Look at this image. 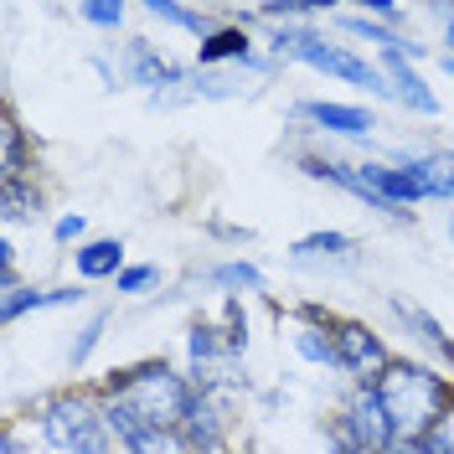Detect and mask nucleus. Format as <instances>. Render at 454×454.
<instances>
[{
  "instance_id": "obj_15",
  "label": "nucleus",
  "mask_w": 454,
  "mask_h": 454,
  "mask_svg": "<svg viewBox=\"0 0 454 454\" xmlns=\"http://www.w3.org/2000/svg\"><path fill=\"white\" fill-rule=\"evenodd\" d=\"M135 78H140L145 88H170V83H181V73L150 52V42H135Z\"/></svg>"
},
{
  "instance_id": "obj_8",
  "label": "nucleus",
  "mask_w": 454,
  "mask_h": 454,
  "mask_svg": "<svg viewBox=\"0 0 454 454\" xmlns=\"http://www.w3.org/2000/svg\"><path fill=\"white\" fill-rule=\"evenodd\" d=\"M362 176H367L372 186L382 192V197L393 201V207H403L408 212V201H419V197H428L424 192V181L413 176V170L403 166V170H387V166H362Z\"/></svg>"
},
{
  "instance_id": "obj_22",
  "label": "nucleus",
  "mask_w": 454,
  "mask_h": 454,
  "mask_svg": "<svg viewBox=\"0 0 454 454\" xmlns=\"http://www.w3.org/2000/svg\"><path fill=\"white\" fill-rule=\"evenodd\" d=\"M83 16L93 27H119L124 21V0H83Z\"/></svg>"
},
{
  "instance_id": "obj_30",
  "label": "nucleus",
  "mask_w": 454,
  "mask_h": 454,
  "mask_svg": "<svg viewBox=\"0 0 454 454\" xmlns=\"http://www.w3.org/2000/svg\"><path fill=\"white\" fill-rule=\"evenodd\" d=\"M444 67H450V78H454V57H444Z\"/></svg>"
},
{
  "instance_id": "obj_12",
  "label": "nucleus",
  "mask_w": 454,
  "mask_h": 454,
  "mask_svg": "<svg viewBox=\"0 0 454 454\" xmlns=\"http://www.w3.org/2000/svg\"><path fill=\"white\" fill-rule=\"evenodd\" d=\"M186 434H181V439H186V444H192V450H223V434H217V408H212V403H192V413H186Z\"/></svg>"
},
{
  "instance_id": "obj_14",
  "label": "nucleus",
  "mask_w": 454,
  "mask_h": 454,
  "mask_svg": "<svg viewBox=\"0 0 454 454\" xmlns=\"http://www.w3.org/2000/svg\"><path fill=\"white\" fill-rule=\"evenodd\" d=\"M408 170L424 181L428 197H454V155H428V160H408Z\"/></svg>"
},
{
  "instance_id": "obj_2",
  "label": "nucleus",
  "mask_w": 454,
  "mask_h": 454,
  "mask_svg": "<svg viewBox=\"0 0 454 454\" xmlns=\"http://www.w3.org/2000/svg\"><path fill=\"white\" fill-rule=\"evenodd\" d=\"M372 387H377V397H382V408H387V419L397 428L393 450H408L413 439H424L428 428L454 408L450 377L419 367V362H387V367L372 377Z\"/></svg>"
},
{
  "instance_id": "obj_5",
  "label": "nucleus",
  "mask_w": 454,
  "mask_h": 454,
  "mask_svg": "<svg viewBox=\"0 0 454 454\" xmlns=\"http://www.w3.org/2000/svg\"><path fill=\"white\" fill-rule=\"evenodd\" d=\"M340 434L336 444L340 450H362V454H377V450H393L397 444V428L387 419V408H382V397L372 382H362V393L351 397V408H346V419H340Z\"/></svg>"
},
{
  "instance_id": "obj_28",
  "label": "nucleus",
  "mask_w": 454,
  "mask_h": 454,
  "mask_svg": "<svg viewBox=\"0 0 454 454\" xmlns=\"http://www.w3.org/2000/svg\"><path fill=\"white\" fill-rule=\"evenodd\" d=\"M356 5H367L372 16H382V21H397V16H403V5H397V0H356Z\"/></svg>"
},
{
  "instance_id": "obj_23",
  "label": "nucleus",
  "mask_w": 454,
  "mask_h": 454,
  "mask_svg": "<svg viewBox=\"0 0 454 454\" xmlns=\"http://www.w3.org/2000/svg\"><path fill=\"white\" fill-rule=\"evenodd\" d=\"M0 140H5V176H16V170L27 166V150H21V129H16V119H5Z\"/></svg>"
},
{
  "instance_id": "obj_26",
  "label": "nucleus",
  "mask_w": 454,
  "mask_h": 454,
  "mask_svg": "<svg viewBox=\"0 0 454 454\" xmlns=\"http://www.w3.org/2000/svg\"><path fill=\"white\" fill-rule=\"evenodd\" d=\"M325 5H340V0H274V5H263V11L279 16V11H325Z\"/></svg>"
},
{
  "instance_id": "obj_27",
  "label": "nucleus",
  "mask_w": 454,
  "mask_h": 454,
  "mask_svg": "<svg viewBox=\"0 0 454 454\" xmlns=\"http://www.w3.org/2000/svg\"><path fill=\"white\" fill-rule=\"evenodd\" d=\"M57 238H62V243H73V238H83V212H67V217L57 223Z\"/></svg>"
},
{
  "instance_id": "obj_25",
  "label": "nucleus",
  "mask_w": 454,
  "mask_h": 454,
  "mask_svg": "<svg viewBox=\"0 0 454 454\" xmlns=\"http://www.w3.org/2000/svg\"><path fill=\"white\" fill-rule=\"evenodd\" d=\"M160 274L150 269V263H140V269H119V294H135V289H145V284H155Z\"/></svg>"
},
{
  "instance_id": "obj_18",
  "label": "nucleus",
  "mask_w": 454,
  "mask_h": 454,
  "mask_svg": "<svg viewBox=\"0 0 454 454\" xmlns=\"http://www.w3.org/2000/svg\"><path fill=\"white\" fill-rule=\"evenodd\" d=\"M408 450H419V454H454V408L439 419V424L428 428L424 439H413Z\"/></svg>"
},
{
  "instance_id": "obj_29",
  "label": "nucleus",
  "mask_w": 454,
  "mask_h": 454,
  "mask_svg": "<svg viewBox=\"0 0 454 454\" xmlns=\"http://www.w3.org/2000/svg\"><path fill=\"white\" fill-rule=\"evenodd\" d=\"M98 331H104V320H93V325L83 331V340L73 346V362H88V351H93V340H98Z\"/></svg>"
},
{
  "instance_id": "obj_21",
  "label": "nucleus",
  "mask_w": 454,
  "mask_h": 454,
  "mask_svg": "<svg viewBox=\"0 0 454 454\" xmlns=\"http://www.w3.org/2000/svg\"><path fill=\"white\" fill-rule=\"evenodd\" d=\"M155 16H166V21H176V27H186V31H201L207 36V21H201L197 11H186V5H176V0H145Z\"/></svg>"
},
{
  "instance_id": "obj_10",
  "label": "nucleus",
  "mask_w": 454,
  "mask_h": 454,
  "mask_svg": "<svg viewBox=\"0 0 454 454\" xmlns=\"http://www.w3.org/2000/svg\"><path fill=\"white\" fill-rule=\"evenodd\" d=\"M119 263H124V248L114 238H98V243L78 248V274L83 279H109V274H119Z\"/></svg>"
},
{
  "instance_id": "obj_13",
  "label": "nucleus",
  "mask_w": 454,
  "mask_h": 454,
  "mask_svg": "<svg viewBox=\"0 0 454 454\" xmlns=\"http://www.w3.org/2000/svg\"><path fill=\"white\" fill-rule=\"evenodd\" d=\"M73 300H83V294H78V289H47V294H36V289H11L5 305H0V315L16 320V315H27V310H42V305H73Z\"/></svg>"
},
{
  "instance_id": "obj_20",
  "label": "nucleus",
  "mask_w": 454,
  "mask_h": 454,
  "mask_svg": "<svg viewBox=\"0 0 454 454\" xmlns=\"http://www.w3.org/2000/svg\"><path fill=\"white\" fill-rule=\"evenodd\" d=\"M393 310L403 315L408 325H419V336H424L428 346H439V351H454V346H450V336H444V331H439V325H434V320H428L424 310H413V305H403V300H393Z\"/></svg>"
},
{
  "instance_id": "obj_24",
  "label": "nucleus",
  "mask_w": 454,
  "mask_h": 454,
  "mask_svg": "<svg viewBox=\"0 0 454 454\" xmlns=\"http://www.w3.org/2000/svg\"><path fill=\"white\" fill-rule=\"evenodd\" d=\"M212 279H217V284H243V289H258V269H254V263H223Z\"/></svg>"
},
{
  "instance_id": "obj_7",
  "label": "nucleus",
  "mask_w": 454,
  "mask_h": 454,
  "mask_svg": "<svg viewBox=\"0 0 454 454\" xmlns=\"http://www.w3.org/2000/svg\"><path fill=\"white\" fill-rule=\"evenodd\" d=\"M382 62H387V73H393V93L403 98V104H413L419 114H439V98H434L424 78L403 62V52H382Z\"/></svg>"
},
{
  "instance_id": "obj_9",
  "label": "nucleus",
  "mask_w": 454,
  "mask_h": 454,
  "mask_svg": "<svg viewBox=\"0 0 454 454\" xmlns=\"http://www.w3.org/2000/svg\"><path fill=\"white\" fill-rule=\"evenodd\" d=\"M305 119H315L320 129H336V135H372L377 124H372L367 109H351V104H305Z\"/></svg>"
},
{
  "instance_id": "obj_11",
  "label": "nucleus",
  "mask_w": 454,
  "mask_h": 454,
  "mask_svg": "<svg viewBox=\"0 0 454 454\" xmlns=\"http://www.w3.org/2000/svg\"><path fill=\"white\" fill-rule=\"evenodd\" d=\"M31 212H42L36 186L21 181V170H16V176H5V181H0V217H5V223H21V217H31Z\"/></svg>"
},
{
  "instance_id": "obj_6",
  "label": "nucleus",
  "mask_w": 454,
  "mask_h": 454,
  "mask_svg": "<svg viewBox=\"0 0 454 454\" xmlns=\"http://www.w3.org/2000/svg\"><path fill=\"white\" fill-rule=\"evenodd\" d=\"M331 340H336V367L362 377V382H372L377 372L393 362L382 336H372L367 325H356V320H331Z\"/></svg>"
},
{
  "instance_id": "obj_4",
  "label": "nucleus",
  "mask_w": 454,
  "mask_h": 454,
  "mask_svg": "<svg viewBox=\"0 0 454 454\" xmlns=\"http://www.w3.org/2000/svg\"><path fill=\"white\" fill-rule=\"evenodd\" d=\"M274 47L289 52V57H300V62H310V67H320V73H331V78H346V83L372 88V93H393L387 78H382L372 62H362V57L346 52V47L320 42V36H310V31H279V36H274Z\"/></svg>"
},
{
  "instance_id": "obj_16",
  "label": "nucleus",
  "mask_w": 454,
  "mask_h": 454,
  "mask_svg": "<svg viewBox=\"0 0 454 454\" xmlns=\"http://www.w3.org/2000/svg\"><path fill=\"white\" fill-rule=\"evenodd\" d=\"M201 62H227V57H248V36L243 31H207L201 36Z\"/></svg>"
},
{
  "instance_id": "obj_3",
  "label": "nucleus",
  "mask_w": 454,
  "mask_h": 454,
  "mask_svg": "<svg viewBox=\"0 0 454 454\" xmlns=\"http://www.w3.org/2000/svg\"><path fill=\"white\" fill-rule=\"evenodd\" d=\"M42 434L62 454H109L119 439L109 428V413L88 393H62L42 408Z\"/></svg>"
},
{
  "instance_id": "obj_19",
  "label": "nucleus",
  "mask_w": 454,
  "mask_h": 454,
  "mask_svg": "<svg viewBox=\"0 0 454 454\" xmlns=\"http://www.w3.org/2000/svg\"><path fill=\"white\" fill-rule=\"evenodd\" d=\"M294 254L300 258H310V254H351V238H346V232H310V238L294 243Z\"/></svg>"
},
{
  "instance_id": "obj_17",
  "label": "nucleus",
  "mask_w": 454,
  "mask_h": 454,
  "mask_svg": "<svg viewBox=\"0 0 454 454\" xmlns=\"http://www.w3.org/2000/svg\"><path fill=\"white\" fill-rule=\"evenodd\" d=\"M346 31H351V36H367V42H377L382 52H403V47H413V42H403L397 31L377 27V21H367V16H351V21H346Z\"/></svg>"
},
{
  "instance_id": "obj_1",
  "label": "nucleus",
  "mask_w": 454,
  "mask_h": 454,
  "mask_svg": "<svg viewBox=\"0 0 454 454\" xmlns=\"http://www.w3.org/2000/svg\"><path fill=\"white\" fill-rule=\"evenodd\" d=\"M192 403H197L192 387H186L166 362H140V367L119 372V377L109 382L104 413H109L114 439H119L124 450L145 454L155 434H176V428L186 424Z\"/></svg>"
},
{
  "instance_id": "obj_31",
  "label": "nucleus",
  "mask_w": 454,
  "mask_h": 454,
  "mask_svg": "<svg viewBox=\"0 0 454 454\" xmlns=\"http://www.w3.org/2000/svg\"><path fill=\"white\" fill-rule=\"evenodd\" d=\"M450 238H454V217H450Z\"/></svg>"
}]
</instances>
